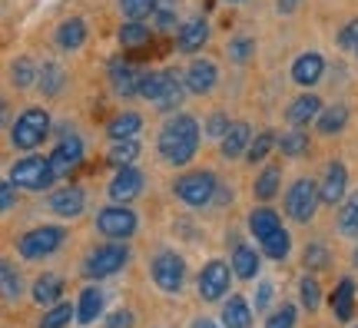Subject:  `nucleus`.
Listing matches in <instances>:
<instances>
[{
  "mask_svg": "<svg viewBox=\"0 0 358 328\" xmlns=\"http://www.w3.org/2000/svg\"><path fill=\"white\" fill-rule=\"evenodd\" d=\"M325 265H329V249L322 242L306 245V269H325Z\"/></svg>",
  "mask_w": 358,
  "mask_h": 328,
  "instance_id": "a18cd8bd",
  "label": "nucleus"
},
{
  "mask_svg": "<svg viewBox=\"0 0 358 328\" xmlns=\"http://www.w3.org/2000/svg\"><path fill=\"white\" fill-rule=\"evenodd\" d=\"M229 265H232V272H236V278H245V282H252V278H259L262 259H259V252L252 249V245H243V242H236V245H232V255H229Z\"/></svg>",
  "mask_w": 358,
  "mask_h": 328,
  "instance_id": "aec40b11",
  "label": "nucleus"
},
{
  "mask_svg": "<svg viewBox=\"0 0 358 328\" xmlns=\"http://www.w3.org/2000/svg\"><path fill=\"white\" fill-rule=\"evenodd\" d=\"M229 3H243V0H229Z\"/></svg>",
  "mask_w": 358,
  "mask_h": 328,
  "instance_id": "13d9d810",
  "label": "nucleus"
},
{
  "mask_svg": "<svg viewBox=\"0 0 358 328\" xmlns=\"http://www.w3.org/2000/svg\"><path fill=\"white\" fill-rule=\"evenodd\" d=\"M295 3H299V0H279V10L289 13V10H295Z\"/></svg>",
  "mask_w": 358,
  "mask_h": 328,
  "instance_id": "6e6d98bb",
  "label": "nucleus"
},
{
  "mask_svg": "<svg viewBox=\"0 0 358 328\" xmlns=\"http://www.w3.org/2000/svg\"><path fill=\"white\" fill-rule=\"evenodd\" d=\"M179 70H159V73H143L140 97L150 100L156 110H176L186 97V80H179Z\"/></svg>",
  "mask_w": 358,
  "mask_h": 328,
  "instance_id": "f03ea898",
  "label": "nucleus"
},
{
  "mask_svg": "<svg viewBox=\"0 0 358 328\" xmlns=\"http://www.w3.org/2000/svg\"><path fill=\"white\" fill-rule=\"evenodd\" d=\"M87 43V24L80 20V17H70V20H64V24L57 27V47L60 50H80Z\"/></svg>",
  "mask_w": 358,
  "mask_h": 328,
  "instance_id": "bb28decb",
  "label": "nucleus"
},
{
  "mask_svg": "<svg viewBox=\"0 0 358 328\" xmlns=\"http://www.w3.org/2000/svg\"><path fill=\"white\" fill-rule=\"evenodd\" d=\"M120 10L127 13L129 20H143V17H153L156 0H120Z\"/></svg>",
  "mask_w": 358,
  "mask_h": 328,
  "instance_id": "37998d69",
  "label": "nucleus"
},
{
  "mask_svg": "<svg viewBox=\"0 0 358 328\" xmlns=\"http://www.w3.org/2000/svg\"><path fill=\"white\" fill-rule=\"evenodd\" d=\"M10 179L27 192H43L50 190L53 183H57V169H53L50 156L43 159V156H24V159H17L10 166Z\"/></svg>",
  "mask_w": 358,
  "mask_h": 328,
  "instance_id": "20e7f679",
  "label": "nucleus"
},
{
  "mask_svg": "<svg viewBox=\"0 0 358 328\" xmlns=\"http://www.w3.org/2000/svg\"><path fill=\"white\" fill-rule=\"evenodd\" d=\"M106 192H110L113 202H123V206H127V202H133L143 192V173L133 169V166H120L116 176L110 179V190Z\"/></svg>",
  "mask_w": 358,
  "mask_h": 328,
  "instance_id": "4468645a",
  "label": "nucleus"
},
{
  "mask_svg": "<svg viewBox=\"0 0 358 328\" xmlns=\"http://www.w3.org/2000/svg\"><path fill=\"white\" fill-rule=\"evenodd\" d=\"M103 315V289L100 285H87L77 299V322L80 325H93Z\"/></svg>",
  "mask_w": 358,
  "mask_h": 328,
  "instance_id": "393cba45",
  "label": "nucleus"
},
{
  "mask_svg": "<svg viewBox=\"0 0 358 328\" xmlns=\"http://www.w3.org/2000/svg\"><path fill=\"white\" fill-rule=\"evenodd\" d=\"M136 156H140V143H136V139H116L113 146H110V163H113L116 169H120V166H133Z\"/></svg>",
  "mask_w": 358,
  "mask_h": 328,
  "instance_id": "ea45409f",
  "label": "nucleus"
},
{
  "mask_svg": "<svg viewBox=\"0 0 358 328\" xmlns=\"http://www.w3.org/2000/svg\"><path fill=\"white\" fill-rule=\"evenodd\" d=\"M322 192V206H342L348 192V169L345 163H329L325 166V176L319 183Z\"/></svg>",
  "mask_w": 358,
  "mask_h": 328,
  "instance_id": "ddd939ff",
  "label": "nucleus"
},
{
  "mask_svg": "<svg viewBox=\"0 0 358 328\" xmlns=\"http://www.w3.org/2000/svg\"><path fill=\"white\" fill-rule=\"evenodd\" d=\"M70 322H77V305L57 302L40 315V328H66Z\"/></svg>",
  "mask_w": 358,
  "mask_h": 328,
  "instance_id": "473e14b6",
  "label": "nucleus"
},
{
  "mask_svg": "<svg viewBox=\"0 0 358 328\" xmlns=\"http://www.w3.org/2000/svg\"><path fill=\"white\" fill-rule=\"evenodd\" d=\"M83 206H87V192L80 190V186H64V190L47 196V209L57 213L60 219H77L83 213Z\"/></svg>",
  "mask_w": 358,
  "mask_h": 328,
  "instance_id": "2eb2a0df",
  "label": "nucleus"
},
{
  "mask_svg": "<svg viewBox=\"0 0 358 328\" xmlns=\"http://www.w3.org/2000/svg\"><path fill=\"white\" fill-rule=\"evenodd\" d=\"M279 226H282L279 213H275V209H268V206H259V209L249 213V232L256 236V242H262L266 236H272Z\"/></svg>",
  "mask_w": 358,
  "mask_h": 328,
  "instance_id": "cd10ccee",
  "label": "nucleus"
},
{
  "mask_svg": "<svg viewBox=\"0 0 358 328\" xmlns=\"http://www.w3.org/2000/svg\"><path fill=\"white\" fill-rule=\"evenodd\" d=\"M325 73V60H322V53H299L292 64V80L299 87H315Z\"/></svg>",
  "mask_w": 358,
  "mask_h": 328,
  "instance_id": "6ab92c4d",
  "label": "nucleus"
},
{
  "mask_svg": "<svg viewBox=\"0 0 358 328\" xmlns=\"http://www.w3.org/2000/svg\"><path fill=\"white\" fill-rule=\"evenodd\" d=\"M322 113V100L315 93H302V97H295L292 106H289V123L292 127H308V123H315Z\"/></svg>",
  "mask_w": 358,
  "mask_h": 328,
  "instance_id": "b1692460",
  "label": "nucleus"
},
{
  "mask_svg": "<svg viewBox=\"0 0 358 328\" xmlns=\"http://www.w3.org/2000/svg\"><path fill=\"white\" fill-rule=\"evenodd\" d=\"M272 295H275V282L262 278L256 285V312H266L268 305H272Z\"/></svg>",
  "mask_w": 358,
  "mask_h": 328,
  "instance_id": "8fccbe9b",
  "label": "nucleus"
},
{
  "mask_svg": "<svg viewBox=\"0 0 358 328\" xmlns=\"http://www.w3.org/2000/svg\"><path fill=\"white\" fill-rule=\"evenodd\" d=\"M129 262V249L123 242H106V245H96V249H90V255L83 259V276L87 278H110L116 276L123 265Z\"/></svg>",
  "mask_w": 358,
  "mask_h": 328,
  "instance_id": "423d86ee",
  "label": "nucleus"
},
{
  "mask_svg": "<svg viewBox=\"0 0 358 328\" xmlns=\"http://www.w3.org/2000/svg\"><path fill=\"white\" fill-rule=\"evenodd\" d=\"M249 143H252V129H249V123H232L229 133L222 136L219 152H222V159H239V156L249 152Z\"/></svg>",
  "mask_w": 358,
  "mask_h": 328,
  "instance_id": "5701e85b",
  "label": "nucleus"
},
{
  "mask_svg": "<svg viewBox=\"0 0 358 328\" xmlns=\"http://www.w3.org/2000/svg\"><path fill=\"white\" fill-rule=\"evenodd\" d=\"M17 190H20V186H17L10 176L0 183V209H3V213H10L13 206H17Z\"/></svg>",
  "mask_w": 358,
  "mask_h": 328,
  "instance_id": "09e8293b",
  "label": "nucleus"
},
{
  "mask_svg": "<svg viewBox=\"0 0 358 328\" xmlns=\"http://www.w3.org/2000/svg\"><path fill=\"white\" fill-rule=\"evenodd\" d=\"M332 312L338 322H352L355 315V278H342L332 292Z\"/></svg>",
  "mask_w": 358,
  "mask_h": 328,
  "instance_id": "a878e982",
  "label": "nucleus"
},
{
  "mask_svg": "<svg viewBox=\"0 0 358 328\" xmlns=\"http://www.w3.org/2000/svg\"><path fill=\"white\" fill-rule=\"evenodd\" d=\"M150 276H153L156 289L166 292V295H179L182 282H186V259L179 252H156L150 262Z\"/></svg>",
  "mask_w": 358,
  "mask_h": 328,
  "instance_id": "9d476101",
  "label": "nucleus"
},
{
  "mask_svg": "<svg viewBox=\"0 0 358 328\" xmlns=\"http://www.w3.org/2000/svg\"><path fill=\"white\" fill-rule=\"evenodd\" d=\"M156 150L169 166L189 163L196 150H199V123H196V116L179 113L173 120H166V127L159 129V139H156Z\"/></svg>",
  "mask_w": 358,
  "mask_h": 328,
  "instance_id": "f257e3e1",
  "label": "nucleus"
},
{
  "mask_svg": "<svg viewBox=\"0 0 358 328\" xmlns=\"http://www.w3.org/2000/svg\"><path fill=\"white\" fill-rule=\"evenodd\" d=\"M50 163H53V169H57L60 179H66L80 163H83V139H80L73 129H66L64 139L57 143V150L50 152Z\"/></svg>",
  "mask_w": 358,
  "mask_h": 328,
  "instance_id": "f8f14e48",
  "label": "nucleus"
},
{
  "mask_svg": "<svg viewBox=\"0 0 358 328\" xmlns=\"http://www.w3.org/2000/svg\"><path fill=\"white\" fill-rule=\"evenodd\" d=\"M219 322H222V328H252V305L245 302L243 295H229L222 302Z\"/></svg>",
  "mask_w": 358,
  "mask_h": 328,
  "instance_id": "412c9836",
  "label": "nucleus"
},
{
  "mask_svg": "<svg viewBox=\"0 0 358 328\" xmlns=\"http://www.w3.org/2000/svg\"><path fill=\"white\" fill-rule=\"evenodd\" d=\"M182 80H186V90L189 93H209V90L219 83V66L213 64V60H192L189 70L182 73Z\"/></svg>",
  "mask_w": 358,
  "mask_h": 328,
  "instance_id": "a211bd4d",
  "label": "nucleus"
},
{
  "mask_svg": "<svg viewBox=\"0 0 358 328\" xmlns=\"http://www.w3.org/2000/svg\"><path fill=\"white\" fill-rule=\"evenodd\" d=\"M66 83V73L60 64H43L40 66V76H37V90L43 97H57Z\"/></svg>",
  "mask_w": 358,
  "mask_h": 328,
  "instance_id": "2f4dec72",
  "label": "nucleus"
},
{
  "mask_svg": "<svg viewBox=\"0 0 358 328\" xmlns=\"http://www.w3.org/2000/svg\"><path fill=\"white\" fill-rule=\"evenodd\" d=\"M37 76H40V70H37V64H34L30 57H20V60H13V64H10V83L17 90L37 83Z\"/></svg>",
  "mask_w": 358,
  "mask_h": 328,
  "instance_id": "4c0bfd02",
  "label": "nucleus"
},
{
  "mask_svg": "<svg viewBox=\"0 0 358 328\" xmlns=\"http://www.w3.org/2000/svg\"><path fill=\"white\" fill-rule=\"evenodd\" d=\"M232 265L222 262V259H213V262H206L199 269V276H196V292H199V299L203 302H222L226 295H229V285H232Z\"/></svg>",
  "mask_w": 358,
  "mask_h": 328,
  "instance_id": "1a4fd4ad",
  "label": "nucleus"
},
{
  "mask_svg": "<svg viewBox=\"0 0 358 328\" xmlns=\"http://www.w3.org/2000/svg\"><path fill=\"white\" fill-rule=\"evenodd\" d=\"M189 328H219V325L213 322V318H196V322H192Z\"/></svg>",
  "mask_w": 358,
  "mask_h": 328,
  "instance_id": "5fc2aeb1",
  "label": "nucleus"
},
{
  "mask_svg": "<svg viewBox=\"0 0 358 328\" xmlns=\"http://www.w3.org/2000/svg\"><path fill=\"white\" fill-rule=\"evenodd\" d=\"M30 295H34V302L43 305V308L64 302V278L53 276V272H43V276H37V282H34Z\"/></svg>",
  "mask_w": 358,
  "mask_h": 328,
  "instance_id": "4be33fe9",
  "label": "nucleus"
},
{
  "mask_svg": "<svg viewBox=\"0 0 358 328\" xmlns=\"http://www.w3.org/2000/svg\"><path fill=\"white\" fill-rule=\"evenodd\" d=\"M50 129H53L50 113H47V110H40V106H30V110H24V113L17 116V123H10L13 150H20V152L37 150L40 143L50 136Z\"/></svg>",
  "mask_w": 358,
  "mask_h": 328,
  "instance_id": "7ed1b4c3",
  "label": "nucleus"
},
{
  "mask_svg": "<svg viewBox=\"0 0 358 328\" xmlns=\"http://www.w3.org/2000/svg\"><path fill=\"white\" fill-rule=\"evenodd\" d=\"M282 186V166H266L262 169V176L256 179V199L259 202H268V199H275V192H279Z\"/></svg>",
  "mask_w": 358,
  "mask_h": 328,
  "instance_id": "f704fd0d",
  "label": "nucleus"
},
{
  "mask_svg": "<svg viewBox=\"0 0 358 328\" xmlns=\"http://www.w3.org/2000/svg\"><path fill=\"white\" fill-rule=\"evenodd\" d=\"M206 40H209V20H206V17H189L176 34V50L179 53H196L206 47Z\"/></svg>",
  "mask_w": 358,
  "mask_h": 328,
  "instance_id": "f3484780",
  "label": "nucleus"
},
{
  "mask_svg": "<svg viewBox=\"0 0 358 328\" xmlns=\"http://www.w3.org/2000/svg\"><path fill=\"white\" fill-rule=\"evenodd\" d=\"M338 47L342 50H358V17L338 30Z\"/></svg>",
  "mask_w": 358,
  "mask_h": 328,
  "instance_id": "de8ad7c7",
  "label": "nucleus"
},
{
  "mask_svg": "<svg viewBox=\"0 0 358 328\" xmlns=\"http://www.w3.org/2000/svg\"><path fill=\"white\" fill-rule=\"evenodd\" d=\"M295 318H299L295 305H282V308H275V312L266 318L262 328H295Z\"/></svg>",
  "mask_w": 358,
  "mask_h": 328,
  "instance_id": "c03bdc74",
  "label": "nucleus"
},
{
  "mask_svg": "<svg viewBox=\"0 0 358 328\" xmlns=\"http://www.w3.org/2000/svg\"><path fill=\"white\" fill-rule=\"evenodd\" d=\"M173 192H176L179 202H186V206H192V209H203V206H213V202H216L219 179H216V173H209V169L186 173V176L176 179Z\"/></svg>",
  "mask_w": 358,
  "mask_h": 328,
  "instance_id": "39448f33",
  "label": "nucleus"
},
{
  "mask_svg": "<svg viewBox=\"0 0 358 328\" xmlns=\"http://www.w3.org/2000/svg\"><path fill=\"white\" fill-rule=\"evenodd\" d=\"M133 325H136V318H133L129 308H116V312L106 315V328H133Z\"/></svg>",
  "mask_w": 358,
  "mask_h": 328,
  "instance_id": "603ef678",
  "label": "nucleus"
},
{
  "mask_svg": "<svg viewBox=\"0 0 358 328\" xmlns=\"http://www.w3.org/2000/svg\"><path fill=\"white\" fill-rule=\"evenodd\" d=\"M322 206V192L312 179H295L285 192V215L292 222H312Z\"/></svg>",
  "mask_w": 358,
  "mask_h": 328,
  "instance_id": "0eeeda50",
  "label": "nucleus"
},
{
  "mask_svg": "<svg viewBox=\"0 0 358 328\" xmlns=\"http://www.w3.org/2000/svg\"><path fill=\"white\" fill-rule=\"evenodd\" d=\"M140 80H143V73L133 64H127V60H113L110 64V87H113L116 97H123V100L136 97L140 93Z\"/></svg>",
  "mask_w": 358,
  "mask_h": 328,
  "instance_id": "dca6fc26",
  "label": "nucleus"
},
{
  "mask_svg": "<svg viewBox=\"0 0 358 328\" xmlns=\"http://www.w3.org/2000/svg\"><path fill=\"white\" fill-rule=\"evenodd\" d=\"M146 43H150V27L143 24V20H127V24L120 27V47L136 50V47H146Z\"/></svg>",
  "mask_w": 358,
  "mask_h": 328,
  "instance_id": "c9c22d12",
  "label": "nucleus"
},
{
  "mask_svg": "<svg viewBox=\"0 0 358 328\" xmlns=\"http://www.w3.org/2000/svg\"><path fill=\"white\" fill-rule=\"evenodd\" d=\"M0 282H3V299H7V302H17V299L24 295V278H20V272H17L13 262H7V259L0 265Z\"/></svg>",
  "mask_w": 358,
  "mask_h": 328,
  "instance_id": "58836bf2",
  "label": "nucleus"
},
{
  "mask_svg": "<svg viewBox=\"0 0 358 328\" xmlns=\"http://www.w3.org/2000/svg\"><path fill=\"white\" fill-rule=\"evenodd\" d=\"M299 302H302V308H306V312H319L322 289H319V282H315L312 276L299 278Z\"/></svg>",
  "mask_w": 358,
  "mask_h": 328,
  "instance_id": "a19ab883",
  "label": "nucleus"
},
{
  "mask_svg": "<svg viewBox=\"0 0 358 328\" xmlns=\"http://www.w3.org/2000/svg\"><path fill=\"white\" fill-rule=\"evenodd\" d=\"M229 116L226 113H213L209 116V120H206V133H209V136H226V133H229Z\"/></svg>",
  "mask_w": 358,
  "mask_h": 328,
  "instance_id": "3c124183",
  "label": "nucleus"
},
{
  "mask_svg": "<svg viewBox=\"0 0 358 328\" xmlns=\"http://www.w3.org/2000/svg\"><path fill=\"white\" fill-rule=\"evenodd\" d=\"M279 150L285 152V156H292V159L306 156L308 152V133L302 127H292L289 133H282L279 136Z\"/></svg>",
  "mask_w": 358,
  "mask_h": 328,
  "instance_id": "e433bc0d",
  "label": "nucleus"
},
{
  "mask_svg": "<svg viewBox=\"0 0 358 328\" xmlns=\"http://www.w3.org/2000/svg\"><path fill=\"white\" fill-rule=\"evenodd\" d=\"M352 262H355V265H358V245H355V252H352Z\"/></svg>",
  "mask_w": 358,
  "mask_h": 328,
  "instance_id": "4d7b16f0",
  "label": "nucleus"
},
{
  "mask_svg": "<svg viewBox=\"0 0 358 328\" xmlns=\"http://www.w3.org/2000/svg\"><path fill=\"white\" fill-rule=\"evenodd\" d=\"M275 143H279V139H275V133H259V136H252L245 159H249V163H262L268 152H272V146H275Z\"/></svg>",
  "mask_w": 358,
  "mask_h": 328,
  "instance_id": "79ce46f5",
  "label": "nucleus"
},
{
  "mask_svg": "<svg viewBox=\"0 0 358 328\" xmlns=\"http://www.w3.org/2000/svg\"><path fill=\"white\" fill-rule=\"evenodd\" d=\"M136 226H140L136 213H133L129 206H123V202H113V206L100 209V215H96L100 236H106V239H113V242L133 239V236H136Z\"/></svg>",
  "mask_w": 358,
  "mask_h": 328,
  "instance_id": "9b49d317",
  "label": "nucleus"
},
{
  "mask_svg": "<svg viewBox=\"0 0 358 328\" xmlns=\"http://www.w3.org/2000/svg\"><path fill=\"white\" fill-rule=\"evenodd\" d=\"M355 57H358V50H355Z\"/></svg>",
  "mask_w": 358,
  "mask_h": 328,
  "instance_id": "bf43d9fd",
  "label": "nucleus"
},
{
  "mask_svg": "<svg viewBox=\"0 0 358 328\" xmlns=\"http://www.w3.org/2000/svg\"><path fill=\"white\" fill-rule=\"evenodd\" d=\"M252 50H256V43L249 37H239V40H232L229 43V57L236 60V64H245L249 57H252Z\"/></svg>",
  "mask_w": 358,
  "mask_h": 328,
  "instance_id": "49530a36",
  "label": "nucleus"
},
{
  "mask_svg": "<svg viewBox=\"0 0 358 328\" xmlns=\"http://www.w3.org/2000/svg\"><path fill=\"white\" fill-rule=\"evenodd\" d=\"M143 129V116L133 113V110H127V113H120L110 120V127H106V133H110V139H136V133Z\"/></svg>",
  "mask_w": 358,
  "mask_h": 328,
  "instance_id": "c756f323",
  "label": "nucleus"
},
{
  "mask_svg": "<svg viewBox=\"0 0 358 328\" xmlns=\"http://www.w3.org/2000/svg\"><path fill=\"white\" fill-rule=\"evenodd\" d=\"M259 245H262V255H266V259H272V262H285L289 252H292V236L279 226L272 236H266V239L259 242Z\"/></svg>",
  "mask_w": 358,
  "mask_h": 328,
  "instance_id": "7c9ffc66",
  "label": "nucleus"
},
{
  "mask_svg": "<svg viewBox=\"0 0 358 328\" xmlns=\"http://www.w3.org/2000/svg\"><path fill=\"white\" fill-rule=\"evenodd\" d=\"M315 127H319L322 136H335V133H342L348 127V106L345 103H335L329 110H322L319 120H315Z\"/></svg>",
  "mask_w": 358,
  "mask_h": 328,
  "instance_id": "c85d7f7f",
  "label": "nucleus"
},
{
  "mask_svg": "<svg viewBox=\"0 0 358 328\" xmlns=\"http://www.w3.org/2000/svg\"><path fill=\"white\" fill-rule=\"evenodd\" d=\"M64 239H66V232L60 226H37L20 236L17 252L24 255L27 262H40V259H47V255L57 252V249L64 245Z\"/></svg>",
  "mask_w": 358,
  "mask_h": 328,
  "instance_id": "6e6552de",
  "label": "nucleus"
},
{
  "mask_svg": "<svg viewBox=\"0 0 358 328\" xmlns=\"http://www.w3.org/2000/svg\"><path fill=\"white\" fill-rule=\"evenodd\" d=\"M153 24L159 27V30H173V27H176V13H173V10H159V7H156V10H153Z\"/></svg>",
  "mask_w": 358,
  "mask_h": 328,
  "instance_id": "864d4df0",
  "label": "nucleus"
},
{
  "mask_svg": "<svg viewBox=\"0 0 358 328\" xmlns=\"http://www.w3.org/2000/svg\"><path fill=\"white\" fill-rule=\"evenodd\" d=\"M338 232L348 239H358V190L345 196L342 209H338Z\"/></svg>",
  "mask_w": 358,
  "mask_h": 328,
  "instance_id": "72a5a7b5",
  "label": "nucleus"
}]
</instances>
